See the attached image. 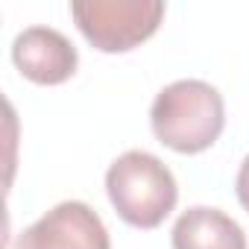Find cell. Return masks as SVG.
Listing matches in <instances>:
<instances>
[{"instance_id": "1", "label": "cell", "mask_w": 249, "mask_h": 249, "mask_svg": "<svg viewBox=\"0 0 249 249\" xmlns=\"http://www.w3.org/2000/svg\"><path fill=\"white\" fill-rule=\"evenodd\" d=\"M153 135L182 156L205 153L226 126V106L214 85L202 79H179L161 88L150 108Z\"/></svg>"}, {"instance_id": "2", "label": "cell", "mask_w": 249, "mask_h": 249, "mask_svg": "<svg viewBox=\"0 0 249 249\" xmlns=\"http://www.w3.org/2000/svg\"><path fill=\"white\" fill-rule=\"evenodd\" d=\"M106 194L117 217L135 229L161 226L179 202L170 167L144 150H129L106 170Z\"/></svg>"}, {"instance_id": "3", "label": "cell", "mask_w": 249, "mask_h": 249, "mask_svg": "<svg viewBox=\"0 0 249 249\" xmlns=\"http://www.w3.org/2000/svg\"><path fill=\"white\" fill-rule=\"evenodd\" d=\"M76 30L100 53H126L144 44L164 18L161 0H73Z\"/></svg>"}, {"instance_id": "4", "label": "cell", "mask_w": 249, "mask_h": 249, "mask_svg": "<svg viewBox=\"0 0 249 249\" xmlns=\"http://www.w3.org/2000/svg\"><path fill=\"white\" fill-rule=\"evenodd\" d=\"M15 249H111V240L91 205L68 199L24 229L15 240Z\"/></svg>"}, {"instance_id": "5", "label": "cell", "mask_w": 249, "mask_h": 249, "mask_svg": "<svg viewBox=\"0 0 249 249\" xmlns=\"http://www.w3.org/2000/svg\"><path fill=\"white\" fill-rule=\"evenodd\" d=\"M12 62L36 85H62L76 73V47L50 27H30L12 41Z\"/></svg>"}, {"instance_id": "6", "label": "cell", "mask_w": 249, "mask_h": 249, "mask_svg": "<svg viewBox=\"0 0 249 249\" xmlns=\"http://www.w3.org/2000/svg\"><path fill=\"white\" fill-rule=\"evenodd\" d=\"M173 249H246L243 229L220 208L194 205L179 214L170 231Z\"/></svg>"}, {"instance_id": "7", "label": "cell", "mask_w": 249, "mask_h": 249, "mask_svg": "<svg viewBox=\"0 0 249 249\" xmlns=\"http://www.w3.org/2000/svg\"><path fill=\"white\" fill-rule=\"evenodd\" d=\"M234 191H237V199L243 205V211L249 214V156L243 159L240 170H237V182H234Z\"/></svg>"}]
</instances>
